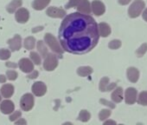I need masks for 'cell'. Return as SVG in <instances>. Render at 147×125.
Here are the masks:
<instances>
[{
  "label": "cell",
  "mask_w": 147,
  "mask_h": 125,
  "mask_svg": "<svg viewBox=\"0 0 147 125\" xmlns=\"http://www.w3.org/2000/svg\"><path fill=\"white\" fill-rule=\"evenodd\" d=\"M58 37L64 51L83 55L91 51L98 43V24L89 14L74 12L63 18Z\"/></svg>",
  "instance_id": "obj_1"
},
{
  "label": "cell",
  "mask_w": 147,
  "mask_h": 125,
  "mask_svg": "<svg viewBox=\"0 0 147 125\" xmlns=\"http://www.w3.org/2000/svg\"><path fill=\"white\" fill-rule=\"evenodd\" d=\"M145 7V3L143 0H134L128 9V16L131 18L139 17Z\"/></svg>",
  "instance_id": "obj_2"
},
{
  "label": "cell",
  "mask_w": 147,
  "mask_h": 125,
  "mask_svg": "<svg viewBox=\"0 0 147 125\" xmlns=\"http://www.w3.org/2000/svg\"><path fill=\"white\" fill-rule=\"evenodd\" d=\"M44 42L46 43V44L55 53H58L60 55H61L63 53V49L62 47L60 45L59 42L56 40V38L50 33H47L44 36Z\"/></svg>",
  "instance_id": "obj_3"
},
{
  "label": "cell",
  "mask_w": 147,
  "mask_h": 125,
  "mask_svg": "<svg viewBox=\"0 0 147 125\" xmlns=\"http://www.w3.org/2000/svg\"><path fill=\"white\" fill-rule=\"evenodd\" d=\"M43 62V68L47 71H52L58 66V57L55 54L48 53L44 57Z\"/></svg>",
  "instance_id": "obj_4"
},
{
  "label": "cell",
  "mask_w": 147,
  "mask_h": 125,
  "mask_svg": "<svg viewBox=\"0 0 147 125\" xmlns=\"http://www.w3.org/2000/svg\"><path fill=\"white\" fill-rule=\"evenodd\" d=\"M34 103H35V99L32 94L27 93L24 94L20 100V107L22 108V109L24 111H30L32 109V108L34 107Z\"/></svg>",
  "instance_id": "obj_5"
},
{
  "label": "cell",
  "mask_w": 147,
  "mask_h": 125,
  "mask_svg": "<svg viewBox=\"0 0 147 125\" xmlns=\"http://www.w3.org/2000/svg\"><path fill=\"white\" fill-rule=\"evenodd\" d=\"M138 97V91L135 88L130 87L127 88L125 91V101L126 104L131 105L137 101Z\"/></svg>",
  "instance_id": "obj_6"
},
{
  "label": "cell",
  "mask_w": 147,
  "mask_h": 125,
  "mask_svg": "<svg viewBox=\"0 0 147 125\" xmlns=\"http://www.w3.org/2000/svg\"><path fill=\"white\" fill-rule=\"evenodd\" d=\"M18 67L24 73H31L34 71V64L29 58H22L18 62Z\"/></svg>",
  "instance_id": "obj_7"
},
{
  "label": "cell",
  "mask_w": 147,
  "mask_h": 125,
  "mask_svg": "<svg viewBox=\"0 0 147 125\" xmlns=\"http://www.w3.org/2000/svg\"><path fill=\"white\" fill-rule=\"evenodd\" d=\"M91 11L95 16H101L106 12V6L105 5L100 1V0H94L91 4Z\"/></svg>",
  "instance_id": "obj_8"
},
{
  "label": "cell",
  "mask_w": 147,
  "mask_h": 125,
  "mask_svg": "<svg viewBox=\"0 0 147 125\" xmlns=\"http://www.w3.org/2000/svg\"><path fill=\"white\" fill-rule=\"evenodd\" d=\"M46 14L49 17H50V18H62L66 15V11L61 9V8H58V7H55V6H50V7H49L47 9Z\"/></svg>",
  "instance_id": "obj_9"
},
{
  "label": "cell",
  "mask_w": 147,
  "mask_h": 125,
  "mask_svg": "<svg viewBox=\"0 0 147 125\" xmlns=\"http://www.w3.org/2000/svg\"><path fill=\"white\" fill-rule=\"evenodd\" d=\"M15 18L17 22H18L19 24H25L30 18V12L25 8H20L17 11Z\"/></svg>",
  "instance_id": "obj_10"
},
{
  "label": "cell",
  "mask_w": 147,
  "mask_h": 125,
  "mask_svg": "<svg viewBox=\"0 0 147 125\" xmlns=\"http://www.w3.org/2000/svg\"><path fill=\"white\" fill-rule=\"evenodd\" d=\"M15 109V104L13 103L12 101L9 100L8 98L6 100H4L0 103V110L3 114L8 115L11 114Z\"/></svg>",
  "instance_id": "obj_11"
},
{
  "label": "cell",
  "mask_w": 147,
  "mask_h": 125,
  "mask_svg": "<svg viewBox=\"0 0 147 125\" xmlns=\"http://www.w3.org/2000/svg\"><path fill=\"white\" fill-rule=\"evenodd\" d=\"M32 92L36 96H42L47 92V86L42 82H36L32 85Z\"/></svg>",
  "instance_id": "obj_12"
},
{
  "label": "cell",
  "mask_w": 147,
  "mask_h": 125,
  "mask_svg": "<svg viewBox=\"0 0 147 125\" xmlns=\"http://www.w3.org/2000/svg\"><path fill=\"white\" fill-rule=\"evenodd\" d=\"M7 43L9 44L11 50H12V51H18L22 47V37H20V35L17 34V35L14 36L13 38L9 39L7 41Z\"/></svg>",
  "instance_id": "obj_13"
},
{
  "label": "cell",
  "mask_w": 147,
  "mask_h": 125,
  "mask_svg": "<svg viewBox=\"0 0 147 125\" xmlns=\"http://www.w3.org/2000/svg\"><path fill=\"white\" fill-rule=\"evenodd\" d=\"M114 88H116V84L109 83V78L107 77H103L100 82V90L102 92L113 90Z\"/></svg>",
  "instance_id": "obj_14"
},
{
  "label": "cell",
  "mask_w": 147,
  "mask_h": 125,
  "mask_svg": "<svg viewBox=\"0 0 147 125\" xmlns=\"http://www.w3.org/2000/svg\"><path fill=\"white\" fill-rule=\"evenodd\" d=\"M127 79L131 83H137L139 78V71L135 67H129L126 71Z\"/></svg>",
  "instance_id": "obj_15"
},
{
  "label": "cell",
  "mask_w": 147,
  "mask_h": 125,
  "mask_svg": "<svg viewBox=\"0 0 147 125\" xmlns=\"http://www.w3.org/2000/svg\"><path fill=\"white\" fill-rule=\"evenodd\" d=\"M14 86L12 84H5L1 87V95L3 97L5 98H10L12 96V95L14 94Z\"/></svg>",
  "instance_id": "obj_16"
},
{
  "label": "cell",
  "mask_w": 147,
  "mask_h": 125,
  "mask_svg": "<svg viewBox=\"0 0 147 125\" xmlns=\"http://www.w3.org/2000/svg\"><path fill=\"white\" fill-rule=\"evenodd\" d=\"M78 12L83 14H90L91 13V5L88 0H82V1L76 6Z\"/></svg>",
  "instance_id": "obj_17"
},
{
  "label": "cell",
  "mask_w": 147,
  "mask_h": 125,
  "mask_svg": "<svg viewBox=\"0 0 147 125\" xmlns=\"http://www.w3.org/2000/svg\"><path fill=\"white\" fill-rule=\"evenodd\" d=\"M99 34L102 37H107L111 34V27L107 23H100L98 24Z\"/></svg>",
  "instance_id": "obj_18"
},
{
  "label": "cell",
  "mask_w": 147,
  "mask_h": 125,
  "mask_svg": "<svg viewBox=\"0 0 147 125\" xmlns=\"http://www.w3.org/2000/svg\"><path fill=\"white\" fill-rule=\"evenodd\" d=\"M111 98L116 103H120L124 98L123 97V89L121 87L114 88V90L113 91V93L111 95Z\"/></svg>",
  "instance_id": "obj_19"
},
{
  "label": "cell",
  "mask_w": 147,
  "mask_h": 125,
  "mask_svg": "<svg viewBox=\"0 0 147 125\" xmlns=\"http://www.w3.org/2000/svg\"><path fill=\"white\" fill-rule=\"evenodd\" d=\"M51 0H34L32 3V7L36 11H42L46 8Z\"/></svg>",
  "instance_id": "obj_20"
},
{
  "label": "cell",
  "mask_w": 147,
  "mask_h": 125,
  "mask_svg": "<svg viewBox=\"0 0 147 125\" xmlns=\"http://www.w3.org/2000/svg\"><path fill=\"white\" fill-rule=\"evenodd\" d=\"M22 5H23L22 0H12L7 5L6 10L9 13H14L16 10H18L20 6H22Z\"/></svg>",
  "instance_id": "obj_21"
},
{
  "label": "cell",
  "mask_w": 147,
  "mask_h": 125,
  "mask_svg": "<svg viewBox=\"0 0 147 125\" xmlns=\"http://www.w3.org/2000/svg\"><path fill=\"white\" fill-rule=\"evenodd\" d=\"M93 71H94V70L89 66H82L77 69V74L80 77H83L91 75L93 73Z\"/></svg>",
  "instance_id": "obj_22"
},
{
  "label": "cell",
  "mask_w": 147,
  "mask_h": 125,
  "mask_svg": "<svg viewBox=\"0 0 147 125\" xmlns=\"http://www.w3.org/2000/svg\"><path fill=\"white\" fill-rule=\"evenodd\" d=\"M24 48L28 50H33L36 46V39L35 37H28L25 38L24 40Z\"/></svg>",
  "instance_id": "obj_23"
},
{
  "label": "cell",
  "mask_w": 147,
  "mask_h": 125,
  "mask_svg": "<svg viewBox=\"0 0 147 125\" xmlns=\"http://www.w3.org/2000/svg\"><path fill=\"white\" fill-rule=\"evenodd\" d=\"M137 102L142 106H147V91H142L137 97Z\"/></svg>",
  "instance_id": "obj_24"
},
{
  "label": "cell",
  "mask_w": 147,
  "mask_h": 125,
  "mask_svg": "<svg viewBox=\"0 0 147 125\" xmlns=\"http://www.w3.org/2000/svg\"><path fill=\"white\" fill-rule=\"evenodd\" d=\"M90 118H91V114L86 109H82L78 115V120H80L81 122H88Z\"/></svg>",
  "instance_id": "obj_25"
},
{
  "label": "cell",
  "mask_w": 147,
  "mask_h": 125,
  "mask_svg": "<svg viewBox=\"0 0 147 125\" xmlns=\"http://www.w3.org/2000/svg\"><path fill=\"white\" fill-rule=\"evenodd\" d=\"M37 50H38L39 53L41 54V56L42 57H45L47 56V54L49 53L47 47L45 46L44 43L42 41H41V40L37 42Z\"/></svg>",
  "instance_id": "obj_26"
},
{
  "label": "cell",
  "mask_w": 147,
  "mask_h": 125,
  "mask_svg": "<svg viewBox=\"0 0 147 125\" xmlns=\"http://www.w3.org/2000/svg\"><path fill=\"white\" fill-rule=\"evenodd\" d=\"M30 59L33 62L34 65H41L42 60H41V56L38 55V53L35 52V51H32V52H30Z\"/></svg>",
  "instance_id": "obj_27"
},
{
  "label": "cell",
  "mask_w": 147,
  "mask_h": 125,
  "mask_svg": "<svg viewBox=\"0 0 147 125\" xmlns=\"http://www.w3.org/2000/svg\"><path fill=\"white\" fill-rule=\"evenodd\" d=\"M112 114V111L110 109H102L99 113V118L100 121H105L107 120Z\"/></svg>",
  "instance_id": "obj_28"
},
{
  "label": "cell",
  "mask_w": 147,
  "mask_h": 125,
  "mask_svg": "<svg viewBox=\"0 0 147 125\" xmlns=\"http://www.w3.org/2000/svg\"><path fill=\"white\" fill-rule=\"evenodd\" d=\"M11 50L7 49H0V59L1 60H7L11 57Z\"/></svg>",
  "instance_id": "obj_29"
},
{
  "label": "cell",
  "mask_w": 147,
  "mask_h": 125,
  "mask_svg": "<svg viewBox=\"0 0 147 125\" xmlns=\"http://www.w3.org/2000/svg\"><path fill=\"white\" fill-rule=\"evenodd\" d=\"M147 51V43H143L136 51V55L138 57H142Z\"/></svg>",
  "instance_id": "obj_30"
},
{
  "label": "cell",
  "mask_w": 147,
  "mask_h": 125,
  "mask_svg": "<svg viewBox=\"0 0 147 125\" xmlns=\"http://www.w3.org/2000/svg\"><path fill=\"white\" fill-rule=\"evenodd\" d=\"M120 46H121V41L119 40V39L112 40V41L108 43V47H109L111 50H117V49L120 48Z\"/></svg>",
  "instance_id": "obj_31"
},
{
  "label": "cell",
  "mask_w": 147,
  "mask_h": 125,
  "mask_svg": "<svg viewBox=\"0 0 147 125\" xmlns=\"http://www.w3.org/2000/svg\"><path fill=\"white\" fill-rule=\"evenodd\" d=\"M6 77L9 79V80H11V81H14V80H16L17 78H18V72L16 71H12V70H10V71H7V72H6Z\"/></svg>",
  "instance_id": "obj_32"
},
{
  "label": "cell",
  "mask_w": 147,
  "mask_h": 125,
  "mask_svg": "<svg viewBox=\"0 0 147 125\" xmlns=\"http://www.w3.org/2000/svg\"><path fill=\"white\" fill-rule=\"evenodd\" d=\"M82 0H69V2L66 5V9H70L73 7H76Z\"/></svg>",
  "instance_id": "obj_33"
},
{
  "label": "cell",
  "mask_w": 147,
  "mask_h": 125,
  "mask_svg": "<svg viewBox=\"0 0 147 125\" xmlns=\"http://www.w3.org/2000/svg\"><path fill=\"white\" fill-rule=\"evenodd\" d=\"M21 115H22L21 112H20L19 110H17V111H15V113H13V114L10 116V120H11V122H14V121H16L17 119H18Z\"/></svg>",
  "instance_id": "obj_34"
},
{
  "label": "cell",
  "mask_w": 147,
  "mask_h": 125,
  "mask_svg": "<svg viewBox=\"0 0 147 125\" xmlns=\"http://www.w3.org/2000/svg\"><path fill=\"white\" fill-rule=\"evenodd\" d=\"M100 102L101 103H103L104 105L109 106V107H110V108H112V109H114V108H115V104H113V103H110V102H107V100L100 99Z\"/></svg>",
  "instance_id": "obj_35"
},
{
  "label": "cell",
  "mask_w": 147,
  "mask_h": 125,
  "mask_svg": "<svg viewBox=\"0 0 147 125\" xmlns=\"http://www.w3.org/2000/svg\"><path fill=\"white\" fill-rule=\"evenodd\" d=\"M38 77V71H32V74H30L29 73V75H28V78H30V79H34V78H36Z\"/></svg>",
  "instance_id": "obj_36"
},
{
  "label": "cell",
  "mask_w": 147,
  "mask_h": 125,
  "mask_svg": "<svg viewBox=\"0 0 147 125\" xmlns=\"http://www.w3.org/2000/svg\"><path fill=\"white\" fill-rule=\"evenodd\" d=\"M131 1V0H118L119 4L121 5H128Z\"/></svg>",
  "instance_id": "obj_37"
},
{
  "label": "cell",
  "mask_w": 147,
  "mask_h": 125,
  "mask_svg": "<svg viewBox=\"0 0 147 125\" xmlns=\"http://www.w3.org/2000/svg\"><path fill=\"white\" fill-rule=\"evenodd\" d=\"M6 66H7V67H11V68L16 69V68L18 66V65H16V64H14V62H6Z\"/></svg>",
  "instance_id": "obj_38"
},
{
  "label": "cell",
  "mask_w": 147,
  "mask_h": 125,
  "mask_svg": "<svg viewBox=\"0 0 147 125\" xmlns=\"http://www.w3.org/2000/svg\"><path fill=\"white\" fill-rule=\"evenodd\" d=\"M143 13H141L142 14V17H143V19L145 21V22H147V8H145L144 9V12H142Z\"/></svg>",
  "instance_id": "obj_39"
},
{
  "label": "cell",
  "mask_w": 147,
  "mask_h": 125,
  "mask_svg": "<svg viewBox=\"0 0 147 125\" xmlns=\"http://www.w3.org/2000/svg\"><path fill=\"white\" fill-rule=\"evenodd\" d=\"M6 79H7V77L5 76L0 75V83H1V84H5L6 82Z\"/></svg>",
  "instance_id": "obj_40"
},
{
  "label": "cell",
  "mask_w": 147,
  "mask_h": 125,
  "mask_svg": "<svg viewBox=\"0 0 147 125\" xmlns=\"http://www.w3.org/2000/svg\"><path fill=\"white\" fill-rule=\"evenodd\" d=\"M16 123H17V124H18V123H24V124H26V122H25L24 120L21 119L20 121H18V122H16Z\"/></svg>",
  "instance_id": "obj_41"
},
{
  "label": "cell",
  "mask_w": 147,
  "mask_h": 125,
  "mask_svg": "<svg viewBox=\"0 0 147 125\" xmlns=\"http://www.w3.org/2000/svg\"><path fill=\"white\" fill-rule=\"evenodd\" d=\"M104 123L107 124V123H116V122H115L114 121H107V122H105Z\"/></svg>",
  "instance_id": "obj_42"
},
{
  "label": "cell",
  "mask_w": 147,
  "mask_h": 125,
  "mask_svg": "<svg viewBox=\"0 0 147 125\" xmlns=\"http://www.w3.org/2000/svg\"><path fill=\"white\" fill-rule=\"evenodd\" d=\"M1 98H2V97H1V95H0V102H1Z\"/></svg>",
  "instance_id": "obj_43"
}]
</instances>
